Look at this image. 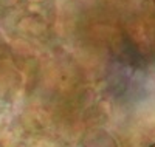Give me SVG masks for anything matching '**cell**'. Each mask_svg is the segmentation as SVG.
Instances as JSON below:
<instances>
[{
	"instance_id": "cell-1",
	"label": "cell",
	"mask_w": 155,
	"mask_h": 147,
	"mask_svg": "<svg viewBox=\"0 0 155 147\" xmlns=\"http://www.w3.org/2000/svg\"><path fill=\"white\" fill-rule=\"evenodd\" d=\"M150 147H155V144H152V145H150Z\"/></svg>"
}]
</instances>
